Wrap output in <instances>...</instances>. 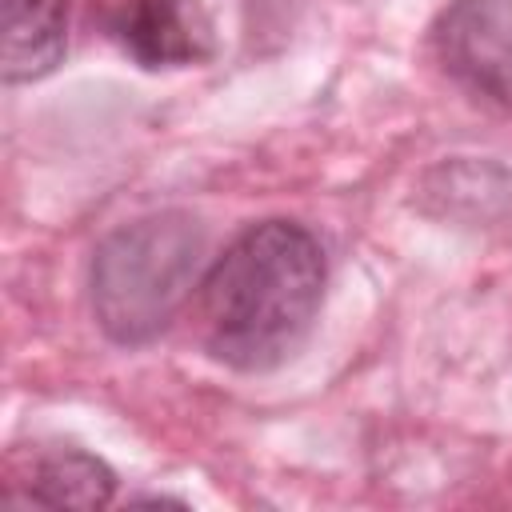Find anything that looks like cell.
I'll use <instances>...</instances> for the list:
<instances>
[{
	"label": "cell",
	"instance_id": "obj_4",
	"mask_svg": "<svg viewBox=\"0 0 512 512\" xmlns=\"http://www.w3.org/2000/svg\"><path fill=\"white\" fill-rule=\"evenodd\" d=\"M116 48L148 68H188L212 56V24L200 0H120L108 12Z\"/></svg>",
	"mask_w": 512,
	"mask_h": 512
},
{
	"label": "cell",
	"instance_id": "obj_2",
	"mask_svg": "<svg viewBox=\"0 0 512 512\" xmlns=\"http://www.w3.org/2000/svg\"><path fill=\"white\" fill-rule=\"evenodd\" d=\"M204 228L184 208L148 212L108 232L88 268V296L100 332L120 348L152 344L196 292Z\"/></svg>",
	"mask_w": 512,
	"mask_h": 512
},
{
	"label": "cell",
	"instance_id": "obj_5",
	"mask_svg": "<svg viewBox=\"0 0 512 512\" xmlns=\"http://www.w3.org/2000/svg\"><path fill=\"white\" fill-rule=\"evenodd\" d=\"M4 496L16 504L108 508L116 500V472L84 448H48L28 456V464L8 460Z\"/></svg>",
	"mask_w": 512,
	"mask_h": 512
},
{
	"label": "cell",
	"instance_id": "obj_6",
	"mask_svg": "<svg viewBox=\"0 0 512 512\" xmlns=\"http://www.w3.org/2000/svg\"><path fill=\"white\" fill-rule=\"evenodd\" d=\"M0 76L4 84H36L68 52L72 0H0Z\"/></svg>",
	"mask_w": 512,
	"mask_h": 512
},
{
	"label": "cell",
	"instance_id": "obj_3",
	"mask_svg": "<svg viewBox=\"0 0 512 512\" xmlns=\"http://www.w3.org/2000/svg\"><path fill=\"white\" fill-rule=\"evenodd\" d=\"M428 48L460 92L512 108V0H448L428 28Z\"/></svg>",
	"mask_w": 512,
	"mask_h": 512
},
{
	"label": "cell",
	"instance_id": "obj_1",
	"mask_svg": "<svg viewBox=\"0 0 512 512\" xmlns=\"http://www.w3.org/2000/svg\"><path fill=\"white\" fill-rule=\"evenodd\" d=\"M324 280V248L304 224L260 220L244 228L196 284L208 356L236 372L284 364L316 324Z\"/></svg>",
	"mask_w": 512,
	"mask_h": 512
}]
</instances>
